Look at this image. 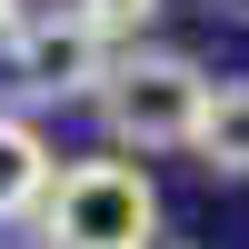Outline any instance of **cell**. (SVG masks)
I'll use <instances>...</instances> for the list:
<instances>
[{"instance_id": "7", "label": "cell", "mask_w": 249, "mask_h": 249, "mask_svg": "<svg viewBox=\"0 0 249 249\" xmlns=\"http://www.w3.org/2000/svg\"><path fill=\"white\" fill-rule=\"evenodd\" d=\"M20 40H30V0H0V60H10Z\"/></svg>"}, {"instance_id": "1", "label": "cell", "mask_w": 249, "mask_h": 249, "mask_svg": "<svg viewBox=\"0 0 249 249\" xmlns=\"http://www.w3.org/2000/svg\"><path fill=\"white\" fill-rule=\"evenodd\" d=\"M210 90L219 80L179 50H130L110 60L100 80V130L120 150H199V120H210Z\"/></svg>"}, {"instance_id": "3", "label": "cell", "mask_w": 249, "mask_h": 249, "mask_svg": "<svg viewBox=\"0 0 249 249\" xmlns=\"http://www.w3.org/2000/svg\"><path fill=\"white\" fill-rule=\"evenodd\" d=\"M0 70H10L20 100H100V80H110V40H100L80 10H50V20H30V40H20Z\"/></svg>"}, {"instance_id": "6", "label": "cell", "mask_w": 249, "mask_h": 249, "mask_svg": "<svg viewBox=\"0 0 249 249\" xmlns=\"http://www.w3.org/2000/svg\"><path fill=\"white\" fill-rule=\"evenodd\" d=\"M160 10H170V0H80V20H90L100 40H140Z\"/></svg>"}, {"instance_id": "5", "label": "cell", "mask_w": 249, "mask_h": 249, "mask_svg": "<svg viewBox=\"0 0 249 249\" xmlns=\"http://www.w3.org/2000/svg\"><path fill=\"white\" fill-rule=\"evenodd\" d=\"M199 170L249 179V80H219V90H210V120H199Z\"/></svg>"}, {"instance_id": "4", "label": "cell", "mask_w": 249, "mask_h": 249, "mask_svg": "<svg viewBox=\"0 0 249 249\" xmlns=\"http://www.w3.org/2000/svg\"><path fill=\"white\" fill-rule=\"evenodd\" d=\"M50 179H60L50 140H40L20 110H0V219H30L40 199H50Z\"/></svg>"}, {"instance_id": "2", "label": "cell", "mask_w": 249, "mask_h": 249, "mask_svg": "<svg viewBox=\"0 0 249 249\" xmlns=\"http://www.w3.org/2000/svg\"><path fill=\"white\" fill-rule=\"evenodd\" d=\"M30 230H40V249H150L160 239V190L130 160H80V170L50 179Z\"/></svg>"}]
</instances>
